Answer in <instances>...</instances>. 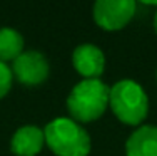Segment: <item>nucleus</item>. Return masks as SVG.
Wrapping results in <instances>:
<instances>
[{
	"label": "nucleus",
	"mask_w": 157,
	"mask_h": 156,
	"mask_svg": "<svg viewBox=\"0 0 157 156\" xmlns=\"http://www.w3.org/2000/svg\"><path fill=\"white\" fill-rule=\"evenodd\" d=\"M110 87L100 79H84L74 86L67 98V107L74 121L92 122L99 119L109 106Z\"/></svg>",
	"instance_id": "obj_1"
},
{
	"label": "nucleus",
	"mask_w": 157,
	"mask_h": 156,
	"mask_svg": "<svg viewBox=\"0 0 157 156\" xmlns=\"http://www.w3.org/2000/svg\"><path fill=\"white\" fill-rule=\"evenodd\" d=\"M24 52V37L12 27L0 29V62L15 61Z\"/></svg>",
	"instance_id": "obj_9"
},
{
	"label": "nucleus",
	"mask_w": 157,
	"mask_h": 156,
	"mask_svg": "<svg viewBox=\"0 0 157 156\" xmlns=\"http://www.w3.org/2000/svg\"><path fill=\"white\" fill-rule=\"evenodd\" d=\"M154 30H155V34H157V12H155V15H154Z\"/></svg>",
	"instance_id": "obj_11"
},
{
	"label": "nucleus",
	"mask_w": 157,
	"mask_h": 156,
	"mask_svg": "<svg viewBox=\"0 0 157 156\" xmlns=\"http://www.w3.org/2000/svg\"><path fill=\"white\" fill-rule=\"evenodd\" d=\"M72 64L84 79H99L105 70V55L94 44H82L74 50Z\"/></svg>",
	"instance_id": "obj_6"
},
{
	"label": "nucleus",
	"mask_w": 157,
	"mask_h": 156,
	"mask_svg": "<svg viewBox=\"0 0 157 156\" xmlns=\"http://www.w3.org/2000/svg\"><path fill=\"white\" fill-rule=\"evenodd\" d=\"M109 106L124 124L137 126L149 114V98L144 87L132 79H122L110 87Z\"/></svg>",
	"instance_id": "obj_2"
},
{
	"label": "nucleus",
	"mask_w": 157,
	"mask_h": 156,
	"mask_svg": "<svg viewBox=\"0 0 157 156\" xmlns=\"http://www.w3.org/2000/svg\"><path fill=\"white\" fill-rule=\"evenodd\" d=\"M127 156H157V126H140L125 143Z\"/></svg>",
	"instance_id": "obj_8"
},
{
	"label": "nucleus",
	"mask_w": 157,
	"mask_h": 156,
	"mask_svg": "<svg viewBox=\"0 0 157 156\" xmlns=\"http://www.w3.org/2000/svg\"><path fill=\"white\" fill-rule=\"evenodd\" d=\"M12 69L5 62H0V99L9 94L10 87H12Z\"/></svg>",
	"instance_id": "obj_10"
},
{
	"label": "nucleus",
	"mask_w": 157,
	"mask_h": 156,
	"mask_svg": "<svg viewBox=\"0 0 157 156\" xmlns=\"http://www.w3.org/2000/svg\"><path fill=\"white\" fill-rule=\"evenodd\" d=\"M155 81H157V70H155Z\"/></svg>",
	"instance_id": "obj_12"
},
{
	"label": "nucleus",
	"mask_w": 157,
	"mask_h": 156,
	"mask_svg": "<svg viewBox=\"0 0 157 156\" xmlns=\"http://www.w3.org/2000/svg\"><path fill=\"white\" fill-rule=\"evenodd\" d=\"M44 143H45L44 129L37 126H22L15 131L10 141V150L17 156H37L42 151Z\"/></svg>",
	"instance_id": "obj_7"
},
{
	"label": "nucleus",
	"mask_w": 157,
	"mask_h": 156,
	"mask_svg": "<svg viewBox=\"0 0 157 156\" xmlns=\"http://www.w3.org/2000/svg\"><path fill=\"white\" fill-rule=\"evenodd\" d=\"M136 14L134 0H97L94 3V20L104 30H121Z\"/></svg>",
	"instance_id": "obj_4"
},
{
	"label": "nucleus",
	"mask_w": 157,
	"mask_h": 156,
	"mask_svg": "<svg viewBox=\"0 0 157 156\" xmlns=\"http://www.w3.org/2000/svg\"><path fill=\"white\" fill-rule=\"evenodd\" d=\"M48 72H50L48 61L39 50H24L12 66V74L17 77L18 82L25 86H39L45 82Z\"/></svg>",
	"instance_id": "obj_5"
},
{
	"label": "nucleus",
	"mask_w": 157,
	"mask_h": 156,
	"mask_svg": "<svg viewBox=\"0 0 157 156\" xmlns=\"http://www.w3.org/2000/svg\"><path fill=\"white\" fill-rule=\"evenodd\" d=\"M45 143L57 156H87L90 138L87 131L70 118H55L44 129Z\"/></svg>",
	"instance_id": "obj_3"
}]
</instances>
